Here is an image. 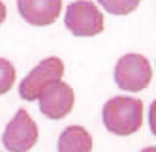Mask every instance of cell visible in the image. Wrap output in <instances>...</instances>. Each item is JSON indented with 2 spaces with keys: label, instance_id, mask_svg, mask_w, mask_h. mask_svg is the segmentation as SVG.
I'll return each instance as SVG.
<instances>
[{
  "label": "cell",
  "instance_id": "30bf717a",
  "mask_svg": "<svg viewBox=\"0 0 156 152\" xmlns=\"http://www.w3.org/2000/svg\"><path fill=\"white\" fill-rule=\"evenodd\" d=\"M15 83V68L13 64L6 60V58H0V94H6L12 90V86Z\"/></svg>",
  "mask_w": 156,
  "mask_h": 152
},
{
  "label": "cell",
  "instance_id": "8fae6325",
  "mask_svg": "<svg viewBox=\"0 0 156 152\" xmlns=\"http://www.w3.org/2000/svg\"><path fill=\"white\" fill-rule=\"evenodd\" d=\"M149 126H151V132L156 135V100L151 103V109H149Z\"/></svg>",
  "mask_w": 156,
  "mask_h": 152
},
{
  "label": "cell",
  "instance_id": "7a4b0ae2",
  "mask_svg": "<svg viewBox=\"0 0 156 152\" xmlns=\"http://www.w3.org/2000/svg\"><path fill=\"white\" fill-rule=\"evenodd\" d=\"M152 79L151 62L143 55L130 53L124 55L115 66V83L119 88L128 92H139L149 86Z\"/></svg>",
  "mask_w": 156,
  "mask_h": 152
},
{
  "label": "cell",
  "instance_id": "3957f363",
  "mask_svg": "<svg viewBox=\"0 0 156 152\" xmlns=\"http://www.w3.org/2000/svg\"><path fill=\"white\" fill-rule=\"evenodd\" d=\"M64 25L73 36L88 38L104 32V15L96 8V4L88 0H77L72 2L66 9Z\"/></svg>",
  "mask_w": 156,
  "mask_h": 152
},
{
  "label": "cell",
  "instance_id": "8992f818",
  "mask_svg": "<svg viewBox=\"0 0 156 152\" xmlns=\"http://www.w3.org/2000/svg\"><path fill=\"white\" fill-rule=\"evenodd\" d=\"M40 111L51 120H60L73 107V90L70 85L60 81L49 83L40 92Z\"/></svg>",
  "mask_w": 156,
  "mask_h": 152
},
{
  "label": "cell",
  "instance_id": "9c48e42d",
  "mask_svg": "<svg viewBox=\"0 0 156 152\" xmlns=\"http://www.w3.org/2000/svg\"><path fill=\"white\" fill-rule=\"evenodd\" d=\"M102 8L105 9L107 13L113 15H128L132 13L133 9L139 6L141 0H98Z\"/></svg>",
  "mask_w": 156,
  "mask_h": 152
},
{
  "label": "cell",
  "instance_id": "4fadbf2b",
  "mask_svg": "<svg viewBox=\"0 0 156 152\" xmlns=\"http://www.w3.org/2000/svg\"><path fill=\"white\" fill-rule=\"evenodd\" d=\"M141 152H156V147H147V148H143Z\"/></svg>",
  "mask_w": 156,
  "mask_h": 152
},
{
  "label": "cell",
  "instance_id": "7c38bea8",
  "mask_svg": "<svg viewBox=\"0 0 156 152\" xmlns=\"http://www.w3.org/2000/svg\"><path fill=\"white\" fill-rule=\"evenodd\" d=\"M4 19H6V6H4L2 0H0V25L4 23Z\"/></svg>",
  "mask_w": 156,
  "mask_h": 152
},
{
  "label": "cell",
  "instance_id": "ba28073f",
  "mask_svg": "<svg viewBox=\"0 0 156 152\" xmlns=\"http://www.w3.org/2000/svg\"><path fill=\"white\" fill-rule=\"evenodd\" d=\"M92 139L83 126H68L58 137V152H90Z\"/></svg>",
  "mask_w": 156,
  "mask_h": 152
},
{
  "label": "cell",
  "instance_id": "277c9868",
  "mask_svg": "<svg viewBox=\"0 0 156 152\" xmlns=\"http://www.w3.org/2000/svg\"><path fill=\"white\" fill-rule=\"evenodd\" d=\"M64 75V62L57 57H49L41 60L19 85V94L23 100L32 102L40 96V92L53 81H60Z\"/></svg>",
  "mask_w": 156,
  "mask_h": 152
},
{
  "label": "cell",
  "instance_id": "6da1fadb",
  "mask_svg": "<svg viewBox=\"0 0 156 152\" xmlns=\"http://www.w3.org/2000/svg\"><path fill=\"white\" fill-rule=\"evenodd\" d=\"M104 124L115 135H132L143 124V103L137 98L117 96L104 105Z\"/></svg>",
  "mask_w": 156,
  "mask_h": 152
},
{
  "label": "cell",
  "instance_id": "5b68a950",
  "mask_svg": "<svg viewBox=\"0 0 156 152\" xmlns=\"http://www.w3.org/2000/svg\"><path fill=\"white\" fill-rule=\"evenodd\" d=\"M38 141V126L25 109H19L4 130L2 143L9 152H28Z\"/></svg>",
  "mask_w": 156,
  "mask_h": 152
},
{
  "label": "cell",
  "instance_id": "52a82bcc",
  "mask_svg": "<svg viewBox=\"0 0 156 152\" xmlns=\"http://www.w3.org/2000/svg\"><path fill=\"white\" fill-rule=\"evenodd\" d=\"M19 13L34 26H47L58 19L62 0H17Z\"/></svg>",
  "mask_w": 156,
  "mask_h": 152
}]
</instances>
